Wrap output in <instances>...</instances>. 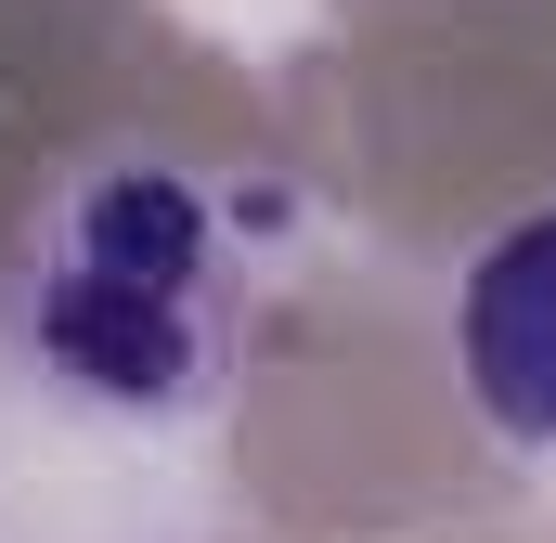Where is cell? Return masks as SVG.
Listing matches in <instances>:
<instances>
[{
	"label": "cell",
	"instance_id": "1",
	"mask_svg": "<svg viewBox=\"0 0 556 543\" xmlns=\"http://www.w3.org/2000/svg\"><path fill=\"white\" fill-rule=\"evenodd\" d=\"M26 337L39 363L78 389V402H194L207 389V350H220V260H207V207L168 181V168H104L65 194L52 220V260L26 298Z\"/></svg>",
	"mask_w": 556,
	"mask_h": 543
},
{
	"label": "cell",
	"instance_id": "2",
	"mask_svg": "<svg viewBox=\"0 0 556 543\" xmlns=\"http://www.w3.org/2000/svg\"><path fill=\"white\" fill-rule=\"evenodd\" d=\"M453 350H466V389L505 440L556 453V207L518 220L505 247H479L466 298H453Z\"/></svg>",
	"mask_w": 556,
	"mask_h": 543
}]
</instances>
